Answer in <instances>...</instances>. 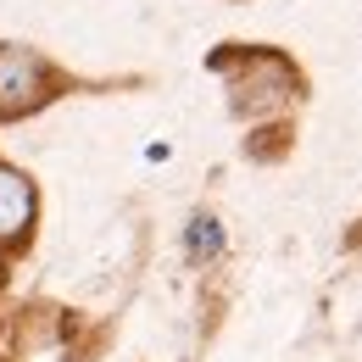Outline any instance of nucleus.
I'll return each mask as SVG.
<instances>
[{
    "label": "nucleus",
    "instance_id": "7ed1b4c3",
    "mask_svg": "<svg viewBox=\"0 0 362 362\" xmlns=\"http://www.w3.org/2000/svg\"><path fill=\"white\" fill-rule=\"evenodd\" d=\"M218 245H223V240H218V223H212V218H195V223H189V251H195V257H201V251L218 257Z\"/></svg>",
    "mask_w": 362,
    "mask_h": 362
},
{
    "label": "nucleus",
    "instance_id": "f03ea898",
    "mask_svg": "<svg viewBox=\"0 0 362 362\" xmlns=\"http://www.w3.org/2000/svg\"><path fill=\"white\" fill-rule=\"evenodd\" d=\"M28 234H34V184L0 162V240L17 245Z\"/></svg>",
    "mask_w": 362,
    "mask_h": 362
},
{
    "label": "nucleus",
    "instance_id": "f257e3e1",
    "mask_svg": "<svg viewBox=\"0 0 362 362\" xmlns=\"http://www.w3.org/2000/svg\"><path fill=\"white\" fill-rule=\"evenodd\" d=\"M50 95V67L23 45H0V117H23Z\"/></svg>",
    "mask_w": 362,
    "mask_h": 362
}]
</instances>
